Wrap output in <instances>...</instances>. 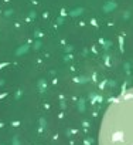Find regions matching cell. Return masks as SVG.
Masks as SVG:
<instances>
[{
	"label": "cell",
	"instance_id": "obj_1",
	"mask_svg": "<svg viewBox=\"0 0 133 145\" xmlns=\"http://www.w3.org/2000/svg\"><path fill=\"white\" fill-rule=\"evenodd\" d=\"M99 145H133V88L109 104L99 127Z\"/></svg>",
	"mask_w": 133,
	"mask_h": 145
}]
</instances>
